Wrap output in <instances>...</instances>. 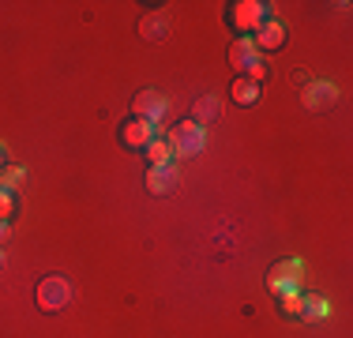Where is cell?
<instances>
[{
    "mask_svg": "<svg viewBox=\"0 0 353 338\" xmlns=\"http://www.w3.org/2000/svg\"><path fill=\"white\" fill-rule=\"evenodd\" d=\"M72 301V282L64 275H46L38 282V308L41 312H61Z\"/></svg>",
    "mask_w": 353,
    "mask_h": 338,
    "instance_id": "obj_1",
    "label": "cell"
},
{
    "mask_svg": "<svg viewBox=\"0 0 353 338\" xmlns=\"http://www.w3.org/2000/svg\"><path fill=\"white\" fill-rule=\"evenodd\" d=\"M203 143H207V135L203 128H199L196 121H184V124H176L173 135H170V150H176L181 158H188V155H199L203 150Z\"/></svg>",
    "mask_w": 353,
    "mask_h": 338,
    "instance_id": "obj_2",
    "label": "cell"
},
{
    "mask_svg": "<svg viewBox=\"0 0 353 338\" xmlns=\"http://www.w3.org/2000/svg\"><path fill=\"white\" fill-rule=\"evenodd\" d=\"M154 139H158V132H154V124H150V121H139V117H136V121L121 124V143L128 150H147Z\"/></svg>",
    "mask_w": 353,
    "mask_h": 338,
    "instance_id": "obj_3",
    "label": "cell"
},
{
    "mask_svg": "<svg viewBox=\"0 0 353 338\" xmlns=\"http://www.w3.org/2000/svg\"><path fill=\"white\" fill-rule=\"evenodd\" d=\"M165 113H170V101H165L162 95H158V90H143V95L136 98V117H139V121L158 124Z\"/></svg>",
    "mask_w": 353,
    "mask_h": 338,
    "instance_id": "obj_4",
    "label": "cell"
},
{
    "mask_svg": "<svg viewBox=\"0 0 353 338\" xmlns=\"http://www.w3.org/2000/svg\"><path fill=\"white\" fill-rule=\"evenodd\" d=\"M230 61H233L237 72H248L252 79H259V75H263V64H259L256 53H252V41H237V46L230 49Z\"/></svg>",
    "mask_w": 353,
    "mask_h": 338,
    "instance_id": "obj_5",
    "label": "cell"
},
{
    "mask_svg": "<svg viewBox=\"0 0 353 338\" xmlns=\"http://www.w3.org/2000/svg\"><path fill=\"white\" fill-rule=\"evenodd\" d=\"M267 19H274L271 15V8L267 4H256V0H252V4H237V12H233V23H237V27H263Z\"/></svg>",
    "mask_w": 353,
    "mask_h": 338,
    "instance_id": "obj_6",
    "label": "cell"
},
{
    "mask_svg": "<svg viewBox=\"0 0 353 338\" xmlns=\"http://www.w3.org/2000/svg\"><path fill=\"white\" fill-rule=\"evenodd\" d=\"M173 181H176V169H173V166H150L147 188L154 192V196H165V192L173 188Z\"/></svg>",
    "mask_w": 353,
    "mask_h": 338,
    "instance_id": "obj_7",
    "label": "cell"
},
{
    "mask_svg": "<svg viewBox=\"0 0 353 338\" xmlns=\"http://www.w3.org/2000/svg\"><path fill=\"white\" fill-rule=\"evenodd\" d=\"M256 34H259V38H256L259 49H282L285 46V27H282L279 19H267Z\"/></svg>",
    "mask_w": 353,
    "mask_h": 338,
    "instance_id": "obj_8",
    "label": "cell"
},
{
    "mask_svg": "<svg viewBox=\"0 0 353 338\" xmlns=\"http://www.w3.org/2000/svg\"><path fill=\"white\" fill-rule=\"evenodd\" d=\"M218 113H222V106H218V98L214 95H207V98H199L196 106H192V121L203 128V124H211V121H218Z\"/></svg>",
    "mask_w": 353,
    "mask_h": 338,
    "instance_id": "obj_9",
    "label": "cell"
},
{
    "mask_svg": "<svg viewBox=\"0 0 353 338\" xmlns=\"http://www.w3.org/2000/svg\"><path fill=\"white\" fill-rule=\"evenodd\" d=\"M139 34H143V38H150V41H162L165 34H170V23H165L162 12H154V15H147V19L139 23Z\"/></svg>",
    "mask_w": 353,
    "mask_h": 338,
    "instance_id": "obj_10",
    "label": "cell"
},
{
    "mask_svg": "<svg viewBox=\"0 0 353 338\" xmlns=\"http://www.w3.org/2000/svg\"><path fill=\"white\" fill-rule=\"evenodd\" d=\"M256 98H259L256 79H248V75H237V79H233V101H237V106H252Z\"/></svg>",
    "mask_w": 353,
    "mask_h": 338,
    "instance_id": "obj_11",
    "label": "cell"
},
{
    "mask_svg": "<svg viewBox=\"0 0 353 338\" xmlns=\"http://www.w3.org/2000/svg\"><path fill=\"white\" fill-rule=\"evenodd\" d=\"M327 101H334V87L331 83H316L312 90H308V106H327Z\"/></svg>",
    "mask_w": 353,
    "mask_h": 338,
    "instance_id": "obj_12",
    "label": "cell"
},
{
    "mask_svg": "<svg viewBox=\"0 0 353 338\" xmlns=\"http://www.w3.org/2000/svg\"><path fill=\"white\" fill-rule=\"evenodd\" d=\"M147 155H150V166H170V155H173V150H170V143L154 139V143L147 147Z\"/></svg>",
    "mask_w": 353,
    "mask_h": 338,
    "instance_id": "obj_13",
    "label": "cell"
},
{
    "mask_svg": "<svg viewBox=\"0 0 353 338\" xmlns=\"http://www.w3.org/2000/svg\"><path fill=\"white\" fill-rule=\"evenodd\" d=\"M12 215H15V199H12V192H0V222H8Z\"/></svg>",
    "mask_w": 353,
    "mask_h": 338,
    "instance_id": "obj_14",
    "label": "cell"
},
{
    "mask_svg": "<svg viewBox=\"0 0 353 338\" xmlns=\"http://www.w3.org/2000/svg\"><path fill=\"white\" fill-rule=\"evenodd\" d=\"M4 237H8V222H0V241H4Z\"/></svg>",
    "mask_w": 353,
    "mask_h": 338,
    "instance_id": "obj_15",
    "label": "cell"
},
{
    "mask_svg": "<svg viewBox=\"0 0 353 338\" xmlns=\"http://www.w3.org/2000/svg\"><path fill=\"white\" fill-rule=\"evenodd\" d=\"M0 166H4V150H0Z\"/></svg>",
    "mask_w": 353,
    "mask_h": 338,
    "instance_id": "obj_16",
    "label": "cell"
},
{
    "mask_svg": "<svg viewBox=\"0 0 353 338\" xmlns=\"http://www.w3.org/2000/svg\"><path fill=\"white\" fill-rule=\"evenodd\" d=\"M0 264H4V252H0Z\"/></svg>",
    "mask_w": 353,
    "mask_h": 338,
    "instance_id": "obj_17",
    "label": "cell"
}]
</instances>
